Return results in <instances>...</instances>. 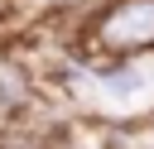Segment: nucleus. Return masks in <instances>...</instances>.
I'll return each instance as SVG.
<instances>
[{
    "label": "nucleus",
    "mask_w": 154,
    "mask_h": 149,
    "mask_svg": "<svg viewBox=\"0 0 154 149\" xmlns=\"http://www.w3.org/2000/svg\"><path fill=\"white\" fill-rule=\"evenodd\" d=\"M101 135H106V130H101ZM101 135H96V139H87V125H77V120H72V125L48 144V149H101Z\"/></svg>",
    "instance_id": "obj_4"
},
{
    "label": "nucleus",
    "mask_w": 154,
    "mask_h": 149,
    "mask_svg": "<svg viewBox=\"0 0 154 149\" xmlns=\"http://www.w3.org/2000/svg\"><path fill=\"white\" fill-rule=\"evenodd\" d=\"M101 5H111V0H63V10H72V14H91Z\"/></svg>",
    "instance_id": "obj_6"
},
{
    "label": "nucleus",
    "mask_w": 154,
    "mask_h": 149,
    "mask_svg": "<svg viewBox=\"0 0 154 149\" xmlns=\"http://www.w3.org/2000/svg\"><path fill=\"white\" fill-rule=\"evenodd\" d=\"M24 5H29V0H0V24H14V19L24 14Z\"/></svg>",
    "instance_id": "obj_5"
},
{
    "label": "nucleus",
    "mask_w": 154,
    "mask_h": 149,
    "mask_svg": "<svg viewBox=\"0 0 154 149\" xmlns=\"http://www.w3.org/2000/svg\"><path fill=\"white\" fill-rule=\"evenodd\" d=\"M43 101H48L43 77L29 67V58L19 53V43H5L0 38V125L19 120L24 111H34Z\"/></svg>",
    "instance_id": "obj_2"
},
{
    "label": "nucleus",
    "mask_w": 154,
    "mask_h": 149,
    "mask_svg": "<svg viewBox=\"0 0 154 149\" xmlns=\"http://www.w3.org/2000/svg\"><path fill=\"white\" fill-rule=\"evenodd\" d=\"M77 58H111V62H144L154 58V0H111L82 19Z\"/></svg>",
    "instance_id": "obj_1"
},
{
    "label": "nucleus",
    "mask_w": 154,
    "mask_h": 149,
    "mask_svg": "<svg viewBox=\"0 0 154 149\" xmlns=\"http://www.w3.org/2000/svg\"><path fill=\"white\" fill-rule=\"evenodd\" d=\"M101 149H154V135H149V125L144 130H106Z\"/></svg>",
    "instance_id": "obj_3"
}]
</instances>
